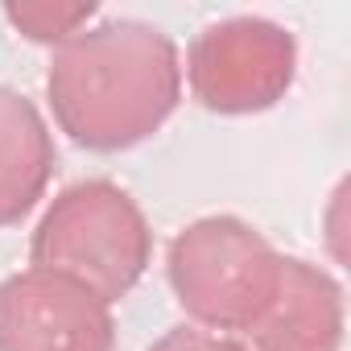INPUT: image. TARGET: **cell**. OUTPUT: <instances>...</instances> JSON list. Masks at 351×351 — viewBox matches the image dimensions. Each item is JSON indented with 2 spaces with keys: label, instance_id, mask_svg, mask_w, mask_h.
Here are the masks:
<instances>
[{
  "label": "cell",
  "instance_id": "4",
  "mask_svg": "<svg viewBox=\"0 0 351 351\" xmlns=\"http://www.w3.org/2000/svg\"><path fill=\"white\" fill-rule=\"evenodd\" d=\"M298 75V42L269 17L207 25L186 50L191 95L219 116H252L285 99Z\"/></svg>",
  "mask_w": 351,
  "mask_h": 351
},
{
  "label": "cell",
  "instance_id": "5",
  "mask_svg": "<svg viewBox=\"0 0 351 351\" xmlns=\"http://www.w3.org/2000/svg\"><path fill=\"white\" fill-rule=\"evenodd\" d=\"M112 306L50 269H25L0 281V351H112Z\"/></svg>",
  "mask_w": 351,
  "mask_h": 351
},
{
  "label": "cell",
  "instance_id": "1",
  "mask_svg": "<svg viewBox=\"0 0 351 351\" xmlns=\"http://www.w3.org/2000/svg\"><path fill=\"white\" fill-rule=\"evenodd\" d=\"M46 95L54 124L75 145L120 153L173 116L182 99V54L165 29L112 17L54 50Z\"/></svg>",
  "mask_w": 351,
  "mask_h": 351
},
{
  "label": "cell",
  "instance_id": "8",
  "mask_svg": "<svg viewBox=\"0 0 351 351\" xmlns=\"http://www.w3.org/2000/svg\"><path fill=\"white\" fill-rule=\"evenodd\" d=\"M5 17L13 21V29L29 42L42 46H66L79 29L91 25L95 5H9Z\"/></svg>",
  "mask_w": 351,
  "mask_h": 351
},
{
  "label": "cell",
  "instance_id": "6",
  "mask_svg": "<svg viewBox=\"0 0 351 351\" xmlns=\"http://www.w3.org/2000/svg\"><path fill=\"white\" fill-rule=\"evenodd\" d=\"M343 289L302 256H285L281 285L265 318L248 330V351H339L343 347Z\"/></svg>",
  "mask_w": 351,
  "mask_h": 351
},
{
  "label": "cell",
  "instance_id": "9",
  "mask_svg": "<svg viewBox=\"0 0 351 351\" xmlns=\"http://www.w3.org/2000/svg\"><path fill=\"white\" fill-rule=\"evenodd\" d=\"M149 351H248V347L232 335H215V330H203V326H173Z\"/></svg>",
  "mask_w": 351,
  "mask_h": 351
},
{
  "label": "cell",
  "instance_id": "7",
  "mask_svg": "<svg viewBox=\"0 0 351 351\" xmlns=\"http://www.w3.org/2000/svg\"><path fill=\"white\" fill-rule=\"evenodd\" d=\"M54 161V132L38 104L0 83V228H17L42 203Z\"/></svg>",
  "mask_w": 351,
  "mask_h": 351
},
{
  "label": "cell",
  "instance_id": "3",
  "mask_svg": "<svg viewBox=\"0 0 351 351\" xmlns=\"http://www.w3.org/2000/svg\"><path fill=\"white\" fill-rule=\"evenodd\" d=\"M285 256L236 215H203L169 244L165 277L186 318L215 335H248L277 298Z\"/></svg>",
  "mask_w": 351,
  "mask_h": 351
},
{
  "label": "cell",
  "instance_id": "2",
  "mask_svg": "<svg viewBox=\"0 0 351 351\" xmlns=\"http://www.w3.org/2000/svg\"><path fill=\"white\" fill-rule=\"evenodd\" d=\"M29 261L34 269L62 273L116 306L141 285L153 261V232L124 186L83 178L66 186L38 219Z\"/></svg>",
  "mask_w": 351,
  "mask_h": 351
}]
</instances>
